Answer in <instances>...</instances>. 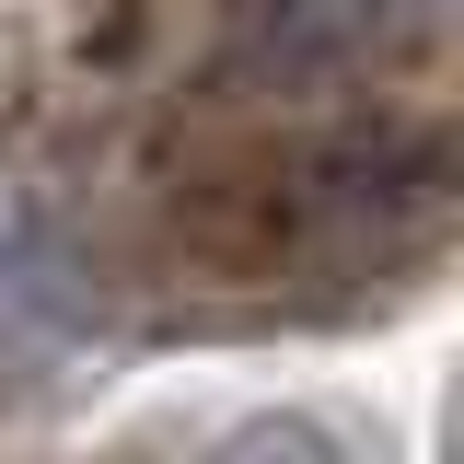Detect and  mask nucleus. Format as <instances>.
I'll return each instance as SVG.
<instances>
[{"instance_id":"obj_1","label":"nucleus","mask_w":464,"mask_h":464,"mask_svg":"<svg viewBox=\"0 0 464 464\" xmlns=\"http://www.w3.org/2000/svg\"><path fill=\"white\" fill-rule=\"evenodd\" d=\"M198 464H348V441L302 406H256V418H221L198 441Z\"/></svg>"}]
</instances>
